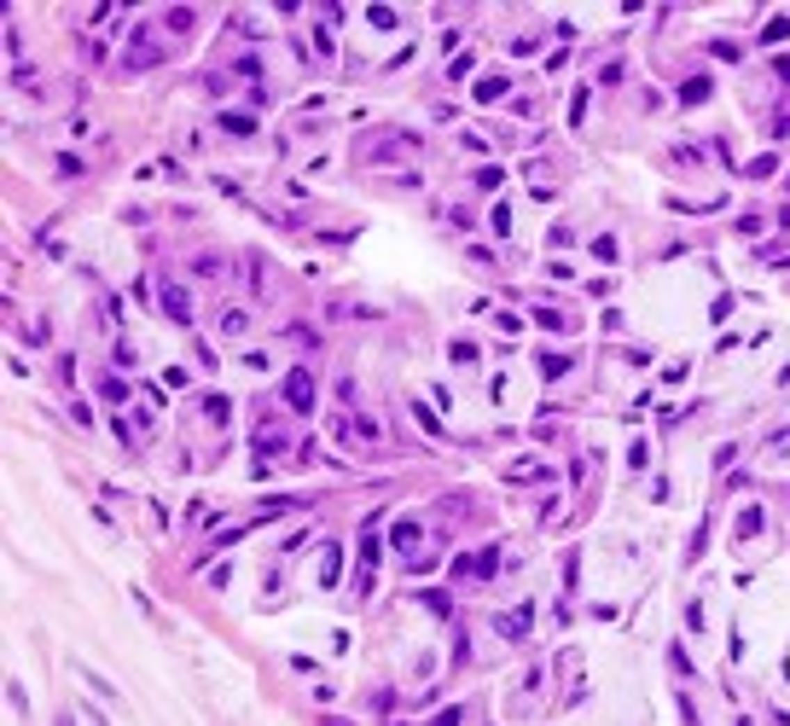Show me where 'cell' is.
Instances as JSON below:
<instances>
[{
    "label": "cell",
    "mask_w": 790,
    "mask_h": 726,
    "mask_svg": "<svg viewBox=\"0 0 790 726\" xmlns=\"http://www.w3.org/2000/svg\"><path fill=\"white\" fill-rule=\"evenodd\" d=\"M279 395H285L291 412H314V378H308V366H291L285 384H279Z\"/></svg>",
    "instance_id": "6da1fadb"
},
{
    "label": "cell",
    "mask_w": 790,
    "mask_h": 726,
    "mask_svg": "<svg viewBox=\"0 0 790 726\" xmlns=\"http://www.w3.org/2000/svg\"><path fill=\"white\" fill-rule=\"evenodd\" d=\"M163 314H169L175 325L192 320V302H186V291H180V285H163Z\"/></svg>",
    "instance_id": "7a4b0ae2"
},
{
    "label": "cell",
    "mask_w": 790,
    "mask_h": 726,
    "mask_svg": "<svg viewBox=\"0 0 790 726\" xmlns=\"http://www.w3.org/2000/svg\"><path fill=\"white\" fill-rule=\"evenodd\" d=\"M732 535H738V547H744V540H755V535H761V506H744V511H738V523H732Z\"/></svg>",
    "instance_id": "3957f363"
},
{
    "label": "cell",
    "mask_w": 790,
    "mask_h": 726,
    "mask_svg": "<svg viewBox=\"0 0 790 726\" xmlns=\"http://www.w3.org/2000/svg\"><path fill=\"white\" fill-rule=\"evenodd\" d=\"M715 93V81L709 76H691V81H680V105H703V99Z\"/></svg>",
    "instance_id": "277c9868"
},
{
    "label": "cell",
    "mask_w": 790,
    "mask_h": 726,
    "mask_svg": "<svg viewBox=\"0 0 790 726\" xmlns=\"http://www.w3.org/2000/svg\"><path fill=\"white\" fill-rule=\"evenodd\" d=\"M285 448H291L285 430H273V424H261V430H256V453H261V459H268V453H285Z\"/></svg>",
    "instance_id": "5b68a950"
},
{
    "label": "cell",
    "mask_w": 790,
    "mask_h": 726,
    "mask_svg": "<svg viewBox=\"0 0 790 726\" xmlns=\"http://www.w3.org/2000/svg\"><path fill=\"white\" fill-rule=\"evenodd\" d=\"M221 128H227L233 140H244V134H256V117H250V111H227V117H221Z\"/></svg>",
    "instance_id": "8992f818"
},
{
    "label": "cell",
    "mask_w": 790,
    "mask_h": 726,
    "mask_svg": "<svg viewBox=\"0 0 790 726\" xmlns=\"http://www.w3.org/2000/svg\"><path fill=\"white\" fill-rule=\"evenodd\" d=\"M372 523H378V517H372ZM372 523H366V535H360V564H366V570H378V552H384V540H378Z\"/></svg>",
    "instance_id": "52a82bcc"
},
{
    "label": "cell",
    "mask_w": 790,
    "mask_h": 726,
    "mask_svg": "<svg viewBox=\"0 0 790 726\" xmlns=\"http://www.w3.org/2000/svg\"><path fill=\"white\" fill-rule=\"evenodd\" d=\"M244 325H250L244 308H221V337H244Z\"/></svg>",
    "instance_id": "ba28073f"
},
{
    "label": "cell",
    "mask_w": 790,
    "mask_h": 726,
    "mask_svg": "<svg viewBox=\"0 0 790 726\" xmlns=\"http://www.w3.org/2000/svg\"><path fill=\"white\" fill-rule=\"evenodd\" d=\"M494 628H500L506 639H523V634H529V610H517V616H500Z\"/></svg>",
    "instance_id": "9c48e42d"
},
{
    "label": "cell",
    "mask_w": 790,
    "mask_h": 726,
    "mask_svg": "<svg viewBox=\"0 0 790 726\" xmlns=\"http://www.w3.org/2000/svg\"><path fill=\"white\" fill-rule=\"evenodd\" d=\"M471 93H476V99H483V105H494V99H500V93H506V76H483V81H476V88H471Z\"/></svg>",
    "instance_id": "30bf717a"
},
{
    "label": "cell",
    "mask_w": 790,
    "mask_h": 726,
    "mask_svg": "<svg viewBox=\"0 0 790 726\" xmlns=\"http://www.w3.org/2000/svg\"><path fill=\"white\" fill-rule=\"evenodd\" d=\"M535 325L540 332H570V320L558 314V308H535Z\"/></svg>",
    "instance_id": "8fae6325"
},
{
    "label": "cell",
    "mask_w": 790,
    "mask_h": 726,
    "mask_svg": "<svg viewBox=\"0 0 790 726\" xmlns=\"http://www.w3.org/2000/svg\"><path fill=\"white\" fill-rule=\"evenodd\" d=\"M535 366H540V378H564L570 372V355H540Z\"/></svg>",
    "instance_id": "7c38bea8"
},
{
    "label": "cell",
    "mask_w": 790,
    "mask_h": 726,
    "mask_svg": "<svg viewBox=\"0 0 790 726\" xmlns=\"http://www.w3.org/2000/svg\"><path fill=\"white\" fill-rule=\"evenodd\" d=\"M784 35H790V18H773V24L761 29V47H779Z\"/></svg>",
    "instance_id": "4fadbf2b"
},
{
    "label": "cell",
    "mask_w": 790,
    "mask_h": 726,
    "mask_svg": "<svg viewBox=\"0 0 790 726\" xmlns=\"http://www.w3.org/2000/svg\"><path fill=\"white\" fill-rule=\"evenodd\" d=\"M389 540H395L401 552H407V547H419V523H395V535H389Z\"/></svg>",
    "instance_id": "5bb4252c"
},
{
    "label": "cell",
    "mask_w": 790,
    "mask_h": 726,
    "mask_svg": "<svg viewBox=\"0 0 790 726\" xmlns=\"http://www.w3.org/2000/svg\"><path fill=\"white\" fill-rule=\"evenodd\" d=\"M204 412H209V424H227V419H233V407H227L221 395H209V401H204Z\"/></svg>",
    "instance_id": "9a60e30c"
},
{
    "label": "cell",
    "mask_w": 790,
    "mask_h": 726,
    "mask_svg": "<svg viewBox=\"0 0 790 726\" xmlns=\"http://www.w3.org/2000/svg\"><path fill=\"white\" fill-rule=\"evenodd\" d=\"M192 273L198 279H216L221 273V256H192Z\"/></svg>",
    "instance_id": "2e32d148"
},
{
    "label": "cell",
    "mask_w": 790,
    "mask_h": 726,
    "mask_svg": "<svg viewBox=\"0 0 790 726\" xmlns=\"http://www.w3.org/2000/svg\"><path fill=\"white\" fill-rule=\"evenodd\" d=\"M448 355L459 360V366H471V360H476V343H465V337H453V343H448Z\"/></svg>",
    "instance_id": "e0dca14e"
},
{
    "label": "cell",
    "mask_w": 790,
    "mask_h": 726,
    "mask_svg": "<svg viewBox=\"0 0 790 726\" xmlns=\"http://www.w3.org/2000/svg\"><path fill=\"white\" fill-rule=\"evenodd\" d=\"M337 581V547H325V570H320V587Z\"/></svg>",
    "instance_id": "ac0fdd59"
},
{
    "label": "cell",
    "mask_w": 790,
    "mask_h": 726,
    "mask_svg": "<svg viewBox=\"0 0 790 726\" xmlns=\"http://www.w3.org/2000/svg\"><path fill=\"white\" fill-rule=\"evenodd\" d=\"M500 180H506V175H500V169H494V163H488V169L476 175V186H483V192H500Z\"/></svg>",
    "instance_id": "d6986e66"
},
{
    "label": "cell",
    "mask_w": 790,
    "mask_h": 726,
    "mask_svg": "<svg viewBox=\"0 0 790 726\" xmlns=\"http://www.w3.org/2000/svg\"><path fill=\"white\" fill-rule=\"evenodd\" d=\"M592 250H599V261H616V239L599 233V239H592Z\"/></svg>",
    "instance_id": "ffe728a7"
},
{
    "label": "cell",
    "mask_w": 790,
    "mask_h": 726,
    "mask_svg": "<svg viewBox=\"0 0 790 726\" xmlns=\"http://www.w3.org/2000/svg\"><path fill=\"white\" fill-rule=\"evenodd\" d=\"M413 419H419V424H424V430H430V436H442V419H436L430 407H413Z\"/></svg>",
    "instance_id": "44dd1931"
},
{
    "label": "cell",
    "mask_w": 790,
    "mask_h": 726,
    "mask_svg": "<svg viewBox=\"0 0 790 726\" xmlns=\"http://www.w3.org/2000/svg\"><path fill=\"white\" fill-rule=\"evenodd\" d=\"M471 570H476V575H494V570H500V558H494V547H488L483 558H471Z\"/></svg>",
    "instance_id": "7402d4cb"
},
{
    "label": "cell",
    "mask_w": 790,
    "mask_h": 726,
    "mask_svg": "<svg viewBox=\"0 0 790 726\" xmlns=\"http://www.w3.org/2000/svg\"><path fill=\"white\" fill-rule=\"evenodd\" d=\"M366 18H372V29H395V12H389V6H372Z\"/></svg>",
    "instance_id": "603a6c76"
},
{
    "label": "cell",
    "mask_w": 790,
    "mask_h": 726,
    "mask_svg": "<svg viewBox=\"0 0 790 726\" xmlns=\"http://www.w3.org/2000/svg\"><path fill=\"white\" fill-rule=\"evenodd\" d=\"M494 233H500V239H512V209H506V204L494 209Z\"/></svg>",
    "instance_id": "cb8c5ba5"
},
{
    "label": "cell",
    "mask_w": 790,
    "mask_h": 726,
    "mask_svg": "<svg viewBox=\"0 0 790 726\" xmlns=\"http://www.w3.org/2000/svg\"><path fill=\"white\" fill-rule=\"evenodd\" d=\"M424 604H430V616H448V592H419Z\"/></svg>",
    "instance_id": "d4e9b609"
},
{
    "label": "cell",
    "mask_w": 790,
    "mask_h": 726,
    "mask_svg": "<svg viewBox=\"0 0 790 726\" xmlns=\"http://www.w3.org/2000/svg\"><path fill=\"white\" fill-rule=\"evenodd\" d=\"M581 117H587V88L575 93V105H570V128H581Z\"/></svg>",
    "instance_id": "484cf974"
},
{
    "label": "cell",
    "mask_w": 790,
    "mask_h": 726,
    "mask_svg": "<svg viewBox=\"0 0 790 726\" xmlns=\"http://www.w3.org/2000/svg\"><path fill=\"white\" fill-rule=\"evenodd\" d=\"M494 325H500V332H506V337H517V332H523V320L512 314V308H506V314H500V320H494Z\"/></svg>",
    "instance_id": "4316f807"
},
{
    "label": "cell",
    "mask_w": 790,
    "mask_h": 726,
    "mask_svg": "<svg viewBox=\"0 0 790 726\" xmlns=\"http://www.w3.org/2000/svg\"><path fill=\"white\" fill-rule=\"evenodd\" d=\"M169 29H192V6H175L169 12Z\"/></svg>",
    "instance_id": "83f0119b"
},
{
    "label": "cell",
    "mask_w": 790,
    "mask_h": 726,
    "mask_svg": "<svg viewBox=\"0 0 790 726\" xmlns=\"http://www.w3.org/2000/svg\"><path fill=\"white\" fill-rule=\"evenodd\" d=\"M773 70H779V81H790V58H779V64H773Z\"/></svg>",
    "instance_id": "f1b7e54d"
}]
</instances>
